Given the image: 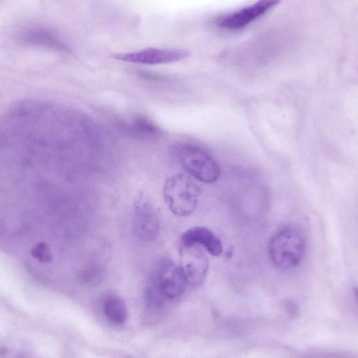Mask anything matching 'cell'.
<instances>
[{
    "label": "cell",
    "instance_id": "cell-3",
    "mask_svg": "<svg viewBox=\"0 0 358 358\" xmlns=\"http://www.w3.org/2000/svg\"><path fill=\"white\" fill-rule=\"evenodd\" d=\"M188 282L179 264L162 259L156 264L146 290L169 303L180 298Z\"/></svg>",
    "mask_w": 358,
    "mask_h": 358
},
{
    "label": "cell",
    "instance_id": "cell-11",
    "mask_svg": "<svg viewBox=\"0 0 358 358\" xmlns=\"http://www.w3.org/2000/svg\"><path fill=\"white\" fill-rule=\"evenodd\" d=\"M102 311L105 317L116 325L124 324L128 316L125 302L117 296L106 297L102 303Z\"/></svg>",
    "mask_w": 358,
    "mask_h": 358
},
{
    "label": "cell",
    "instance_id": "cell-6",
    "mask_svg": "<svg viewBox=\"0 0 358 358\" xmlns=\"http://www.w3.org/2000/svg\"><path fill=\"white\" fill-rule=\"evenodd\" d=\"M203 248L197 245H180L179 266L188 285L194 287L204 281L209 268V261Z\"/></svg>",
    "mask_w": 358,
    "mask_h": 358
},
{
    "label": "cell",
    "instance_id": "cell-9",
    "mask_svg": "<svg viewBox=\"0 0 358 358\" xmlns=\"http://www.w3.org/2000/svg\"><path fill=\"white\" fill-rule=\"evenodd\" d=\"M180 245L199 246L215 257L220 256L223 251L222 243L217 236L201 226L192 227L184 231L180 236Z\"/></svg>",
    "mask_w": 358,
    "mask_h": 358
},
{
    "label": "cell",
    "instance_id": "cell-10",
    "mask_svg": "<svg viewBox=\"0 0 358 358\" xmlns=\"http://www.w3.org/2000/svg\"><path fill=\"white\" fill-rule=\"evenodd\" d=\"M23 43L32 46L41 47L49 50L66 52L68 47L56 33L40 27L25 29L20 35Z\"/></svg>",
    "mask_w": 358,
    "mask_h": 358
},
{
    "label": "cell",
    "instance_id": "cell-1",
    "mask_svg": "<svg viewBox=\"0 0 358 358\" xmlns=\"http://www.w3.org/2000/svg\"><path fill=\"white\" fill-rule=\"evenodd\" d=\"M306 250L304 233L293 224L278 228L268 244L269 258L274 266L282 271L296 268L302 262Z\"/></svg>",
    "mask_w": 358,
    "mask_h": 358
},
{
    "label": "cell",
    "instance_id": "cell-5",
    "mask_svg": "<svg viewBox=\"0 0 358 358\" xmlns=\"http://www.w3.org/2000/svg\"><path fill=\"white\" fill-rule=\"evenodd\" d=\"M133 231L141 241H155L160 231V222L155 206L144 194H138L133 205Z\"/></svg>",
    "mask_w": 358,
    "mask_h": 358
},
{
    "label": "cell",
    "instance_id": "cell-15",
    "mask_svg": "<svg viewBox=\"0 0 358 358\" xmlns=\"http://www.w3.org/2000/svg\"><path fill=\"white\" fill-rule=\"evenodd\" d=\"M17 358H27V357H24V356H21V357H17Z\"/></svg>",
    "mask_w": 358,
    "mask_h": 358
},
{
    "label": "cell",
    "instance_id": "cell-13",
    "mask_svg": "<svg viewBox=\"0 0 358 358\" xmlns=\"http://www.w3.org/2000/svg\"><path fill=\"white\" fill-rule=\"evenodd\" d=\"M30 254L34 259L41 264H48L53 259L50 247L43 241L35 243L31 248Z\"/></svg>",
    "mask_w": 358,
    "mask_h": 358
},
{
    "label": "cell",
    "instance_id": "cell-8",
    "mask_svg": "<svg viewBox=\"0 0 358 358\" xmlns=\"http://www.w3.org/2000/svg\"><path fill=\"white\" fill-rule=\"evenodd\" d=\"M279 1L262 0L220 17L217 25L224 29H241L275 7Z\"/></svg>",
    "mask_w": 358,
    "mask_h": 358
},
{
    "label": "cell",
    "instance_id": "cell-14",
    "mask_svg": "<svg viewBox=\"0 0 358 358\" xmlns=\"http://www.w3.org/2000/svg\"><path fill=\"white\" fill-rule=\"evenodd\" d=\"M354 293H355L357 300L358 301V287L354 288Z\"/></svg>",
    "mask_w": 358,
    "mask_h": 358
},
{
    "label": "cell",
    "instance_id": "cell-12",
    "mask_svg": "<svg viewBox=\"0 0 358 358\" xmlns=\"http://www.w3.org/2000/svg\"><path fill=\"white\" fill-rule=\"evenodd\" d=\"M132 134L141 137H155L161 133L159 128L150 119L144 116L134 117L127 124Z\"/></svg>",
    "mask_w": 358,
    "mask_h": 358
},
{
    "label": "cell",
    "instance_id": "cell-7",
    "mask_svg": "<svg viewBox=\"0 0 358 358\" xmlns=\"http://www.w3.org/2000/svg\"><path fill=\"white\" fill-rule=\"evenodd\" d=\"M189 55L186 50L148 48L117 54L115 57L118 60L136 64L157 65L179 62L185 59Z\"/></svg>",
    "mask_w": 358,
    "mask_h": 358
},
{
    "label": "cell",
    "instance_id": "cell-2",
    "mask_svg": "<svg viewBox=\"0 0 358 358\" xmlns=\"http://www.w3.org/2000/svg\"><path fill=\"white\" fill-rule=\"evenodd\" d=\"M201 188L189 176L177 173L169 177L163 188L164 201L175 215L186 217L196 209Z\"/></svg>",
    "mask_w": 358,
    "mask_h": 358
},
{
    "label": "cell",
    "instance_id": "cell-4",
    "mask_svg": "<svg viewBox=\"0 0 358 358\" xmlns=\"http://www.w3.org/2000/svg\"><path fill=\"white\" fill-rule=\"evenodd\" d=\"M175 153L182 168L196 180L213 183L219 179L221 173L220 164L203 148L182 143L176 146Z\"/></svg>",
    "mask_w": 358,
    "mask_h": 358
}]
</instances>
